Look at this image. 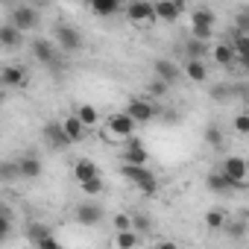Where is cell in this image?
<instances>
[{"label":"cell","instance_id":"1f68e13d","mask_svg":"<svg viewBox=\"0 0 249 249\" xmlns=\"http://www.w3.org/2000/svg\"><path fill=\"white\" fill-rule=\"evenodd\" d=\"M111 223H114V231H132V217L123 214V211H117Z\"/></svg>","mask_w":249,"mask_h":249},{"label":"cell","instance_id":"f35d334b","mask_svg":"<svg viewBox=\"0 0 249 249\" xmlns=\"http://www.w3.org/2000/svg\"><path fill=\"white\" fill-rule=\"evenodd\" d=\"M15 176H21V173H18V164H15V161H6V164H3V179L12 182Z\"/></svg>","mask_w":249,"mask_h":249},{"label":"cell","instance_id":"30bf717a","mask_svg":"<svg viewBox=\"0 0 249 249\" xmlns=\"http://www.w3.org/2000/svg\"><path fill=\"white\" fill-rule=\"evenodd\" d=\"M44 141L53 147V150H68L71 147V138H68V132H65V126H62V120H50V123H44Z\"/></svg>","mask_w":249,"mask_h":249},{"label":"cell","instance_id":"6da1fadb","mask_svg":"<svg viewBox=\"0 0 249 249\" xmlns=\"http://www.w3.org/2000/svg\"><path fill=\"white\" fill-rule=\"evenodd\" d=\"M120 176L126 179V182H132L141 194H147V196H153L156 191H159V179H156V173L150 170V167H138V164H123L120 167Z\"/></svg>","mask_w":249,"mask_h":249},{"label":"cell","instance_id":"e0dca14e","mask_svg":"<svg viewBox=\"0 0 249 249\" xmlns=\"http://www.w3.org/2000/svg\"><path fill=\"white\" fill-rule=\"evenodd\" d=\"M205 185H208L211 194H231V191H237V185H234L223 170H211V173L205 176Z\"/></svg>","mask_w":249,"mask_h":249},{"label":"cell","instance_id":"8d00e7d4","mask_svg":"<svg viewBox=\"0 0 249 249\" xmlns=\"http://www.w3.org/2000/svg\"><path fill=\"white\" fill-rule=\"evenodd\" d=\"M147 229H150V217H144V214H135V217H132V231L144 234Z\"/></svg>","mask_w":249,"mask_h":249},{"label":"cell","instance_id":"7402d4cb","mask_svg":"<svg viewBox=\"0 0 249 249\" xmlns=\"http://www.w3.org/2000/svg\"><path fill=\"white\" fill-rule=\"evenodd\" d=\"M62 126H65V132H68V138H71V144H79L82 138H85V132H88V126L76 117V114H71V117H65L62 120Z\"/></svg>","mask_w":249,"mask_h":249},{"label":"cell","instance_id":"74e56055","mask_svg":"<svg viewBox=\"0 0 249 249\" xmlns=\"http://www.w3.org/2000/svg\"><path fill=\"white\" fill-rule=\"evenodd\" d=\"M167 88H170V85H167V82H161V79H153V82H150V88H147V91H150V94H153V97H164V94H167Z\"/></svg>","mask_w":249,"mask_h":249},{"label":"cell","instance_id":"60d3db41","mask_svg":"<svg viewBox=\"0 0 249 249\" xmlns=\"http://www.w3.org/2000/svg\"><path fill=\"white\" fill-rule=\"evenodd\" d=\"M36 249H62V243H59L56 237H47V240H41Z\"/></svg>","mask_w":249,"mask_h":249},{"label":"cell","instance_id":"cb8c5ba5","mask_svg":"<svg viewBox=\"0 0 249 249\" xmlns=\"http://www.w3.org/2000/svg\"><path fill=\"white\" fill-rule=\"evenodd\" d=\"M24 234H27V240L30 243H41V240H47V237H53V231H50V226H44V223H30L27 229H24Z\"/></svg>","mask_w":249,"mask_h":249},{"label":"cell","instance_id":"52a82bcc","mask_svg":"<svg viewBox=\"0 0 249 249\" xmlns=\"http://www.w3.org/2000/svg\"><path fill=\"white\" fill-rule=\"evenodd\" d=\"M135 126H138V123L126 114V111H114L111 117H108V132L111 135H117V138H135Z\"/></svg>","mask_w":249,"mask_h":249},{"label":"cell","instance_id":"ba28073f","mask_svg":"<svg viewBox=\"0 0 249 249\" xmlns=\"http://www.w3.org/2000/svg\"><path fill=\"white\" fill-rule=\"evenodd\" d=\"M30 50H33V56H36L38 65H44V68H59V56H56V44H53V41L36 38V41L30 44Z\"/></svg>","mask_w":249,"mask_h":249},{"label":"cell","instance_id":"f1b7e54d","mask_svg":"<svg viewBox=\"0 0 249 249\" xmlns=\"http://www.w3.org/2000/svg\"><path fill=\"white\" fill-rule=\"evenodd\" d=\"M205 53H208V44H205V41L188 38V44H185V59H202Z\"/></svg>","mask_w":249,"mask_h":249},{"label":"cell","instance_id":"e575fe53","mask_svg":"<svg viewBox=\"0 0 249 249\" xmlns=\"http://www.w3.org/2000/svg\"><path fill=\"white\" fill-rule=\"evenodd\" d=\"M234 132L237 135H249V111L234 114Z\"/></svg>","mask_w":249,"mask_h":249},{"label":"cell","instance_id":"277c9868","mask_svg":"<svg viewBox=\"0 0 249 249\" xmlns=\"http://www.w3.org/2000/svg\"><path fill=\"white\" fill-rule=\"evenodd\" d=\"M220 170L237 185V191H246V185H249V161H246L243 156H229V159L220 164Z\"/></svg>","mask_w":249,"mask_h":249},{"label":"cell","instance_id":"7c38bea8","mask_svg":"<svg viewBox=\"0 0 249 249\" xmlns=\"http://www.w3.org/2000/svg\"><path fill=\"white\" fill-rule=\"evenodd\" d=\"M147 161H150L147 147H144L138 138H129V141H126V147H123V164H138V167H147Z\"/></svg>","mask_w":249,"mask_h":249},{"label":"cell","instance_id":"7a4b0ae2","mask_svg":"<svg viewBox=\"0 0 249 249\" xmlns=\"http://www.w3.org/2000/svg\"><path fill=\"white\" fill-rule=\"evenodd\" d=\"M214 24H217V15H214L208 6H196V9L191 12V38L208 44L211 36H214Z\"/></svg>","mask_w":249,"mask_h":249},{"label":"cell","instance_id":"603a6c76","mask_svg":"<svg viewBox=\"0 0 249 249\" xmlns=\"http://www.w3.org/2000/svg\"><path fill=\"white\" fill-rule=\"evenodd\" d=\"M141 234L138 231H114L111 237V249H138Z\"/></svg>","mask_w":249,"mask_h":249},{"label":"cell","instance_id":"f546056e","mask_svg":"<svg viewBox=\"0 0 249 249\" xmlns=\"http://www.w3.org/2000/svg\"><path fill=\"white\" fill-rule=\"evenodd\" d=\"M223 231H226L231 240H243V237H246V220H229Z\"/></svg>","mask_w":249,"mask_h":249},{"label":"cell","instance_id":"ee69618b","mask_svg":"<svg viewBox=\"0 0 249 249\" xmlns=\"http://www.w3.org/2000/svg\"><path fill=\"white\" fill-rule=\"evenodd\" d=\"M246 106H249V94H246Z\"/></svg>","mask_w":249,"mask_h":249},{"label":"cell","instance_id":"ffe728a7","mask_svg":"<svg viewBox=\"0 0 249 249\" xmlns=\"http://www.w3.org/2000/svg\"><path fill=\"white\" fill-rule=\"evenodd\" d=\"M0 44H3L6 50H18L24 44V33L15 27V24H0Z\"/></svg>","mask_w":249,"mask_h":249},{"label":"cell","instance_id":"b9f144b4","mask_svg":"<svg viewBox=\"0 0 249 249\" xmlns=\"http://www.w3.org/2000/svg\"><path fill=\"white\" fill-rule=\"evenodd\" d=\"M156 249H179V243H176V240H159Z\"/></svg>","mask_w":249,"mask_h":249},{"label":"cell","instance_id":"d6a6232c","mask_svg":"<svg viewBox=\"0 0 249 249\" xmlns=\"http://www.w3.org/2000/svg\"><path fill=\"white\" fill-rule=\"evenodd\" d=\"M0 214H3V229H0V234H3V240H9L12 237V208L3 205V208H0Z\"/></svg>","mask_w":249,"mask_h":249},{"label":"cell","instance_id":"8fae6325","mask_svg":"<svg viewBox=\"0 0 249 249\" xmlns=\"http://www.w3.org/2000/svg\"><path fill=\"white\" fill-rule=\"evenodd\" d=\"M153 71H156V79H161V82H167V85H173V82H179V79L185 76V71H182L173 59H156V62H153Z\"/></svg>","mask_w":249,"mask_h":249},{"label":"cell","instance_id":"4316f807","mask_svg":"<svg viewBox=\"0 0 249 249\" xmlns=\"http://www.w3.org/2000/svg\"><path fill=\"white\" fill-rule=\"evenodd\" d=\"M231 47H234L237 59H246V56H249V33H237V30H231Z\"/></svg>","mask_w":249,"mask_h":249},{"label":"cell","instance_id":"d590c367","mask_svg":"<svg viewBox=\"0 0 249 249\" xmlns=\"http://www.w3.org/2000/svg\"><path fill=\"white\" fill-rule=\"evenodd\" d=\"M79 188H82V194L97 196V194L103 191V176H97V179H91V182H85V185H79Z\"/></svg>","mask_w":249,"mask_h":249},{"label":"cell","instance_id":"83f0119b","mask_svg":"<svg viewBox=\"0 0 249 249\" xmlns=\"http://www.w3.org/2000/svg\"><path fill=\"white\" fill-rule=\"evenodd\" d=\"M76 117H79V120L85 123V126L91 129V126H97V120H100V111H97L91 103H82V106L76 108Z\"/></svg>","mask_w":249,"mask_h":249},{"label":"cell","instance_id":"3957f363","mask_svg":"<svg viewBox=\"0 0 249 249\" xmlns=\"http://www.w3.org/2000/svg\"><path fill=\"white\" fill-rule=\"evenodd\" d=\"M53 41L65 53H79L82 50V33L76 27H71V24H56L53 27Z\"/></svg>","mask_w":249,"mask_h":249},{"label":"cell","instance_id":"836d02e7","mask_svg":"<svg viewBox=\"0 0 249 249\" xmlns=\"http://www.w3.org/2000/svg\"><path fill=\"white\" fill-rule=\"evenodd\" d=\"M234 24H237V33H249V6H240L237 9Z\"/></svg>","mask_w":249,"mask_h":249},{"label":"cell","instance_id":"5b68a950","mask_svg":"<svg viewBox=\"0 0 249 249\" xmlns=\"http://www.w3.org/2000/svg\"><path fill=\"white\" fill-rule=\"evenodd\" d=\"M38 6H33V3H18L15 9H12V15H9V24H15L21 33H30V30H36L38 27Z\"/></svg>","mask_w":249,"mask_h":249},{"label":"cell","instance_id":"ab89813d","mask_svg":"<svg viewBox=\"0 0 249 249\" xmlns=\"http://www.w3.org/2000/svg\"><path fill=\"white\" fill-rule=\"evenodd\" d=\"M229 91H231V88H226V85H214V88H211L214 100H226V97H229Z\"/></svg>","mask_w":249,"mask_h":249},{"label":"cell","instance_id":"5bb4252c","mask_svg":"<svg viewBox=\"0 0 249 249\" xmlns=\"http://www.w3.org/2000/svg\"><path fill=\"white\" fill-rule=\"evenodd\" d=\"M15 164H18L21 179H38V176H41V170H44V164H41V159H38L36 153H24Z\"/></svg>","mask_w":249,"mask_h":249},{"label":"cell","instance_id":"d4e9b609","mask_svg":"<svg viewBox=\"0 0 249 249\" xmlns=\"http://www.w3.org/2000/svg\"><path fill=\"white\" fill-rule=\"evenodd\" d=\"M91 12L100 15V18H111V15L120 12V3H117V0H94V3H91Z\"/></svg>","mask_w":249,"mask_h":249},{"label":"cell","instance_id":"44dd1931","mask_svg":"<svg viewBox=\"0 0 249 249\" xmlns=\"http://www.w3.org/2000/svg\"><path fill=\"white\" fill-rule=\"evenodd\" d=\"M182 71H185V76H188L191 82H205V79H208V65H205L202 59H185Z\"/></svg>","mask_w":249,"mask_h":249},{"label":"cell","instance_id":"484cf974","mask_svg":"<svg viewBox=\"0 0 249 249\" xmlns=\"http://www.w3.org/2000/svg\"><path fill=\"white\" fill-rule=\"evenodd\" d=\"M226 223H229V217H226L223 208H211V211H205V226H208L211 231H223Z\"/></svg>","mask_w":249,"mask_h":249},{"label":"cell","instance_id":"d6986e66","mask_svg":"<svg viewBox=\"0 0 249 249\" xmlns=\"http://www.w3.org/2000/svg\"><path fill=\"white\" fill-rule=\"evenodd\" d=\"M211 59H214L220 68H231V65H237V53H234L231 41H220V44H214V47H211Z\"/></svg>","mask_w":249,"mask_h":249},{"label":"cell","instance_id":"7bdbcfd3","mask_svg":"<svg viewBox=\"0 0 249 249\" xmlns=\"http://www.w3.org/2000/svg\"><path fill=\"white\" fill-rule=\"evenodd\" d=\"M237 65H240V68H243V71L249 73V56H246V59H237Z\"/></svg>","mask_w":249,"mask_h":249},{"label":"cell","instance_id":"9c48e42d","mask_svg":"<svg viewBox=\"0 0 249 249\" xmlns=\"http://www.w3.org/2000/svg\"><path fill=\"white\" fill-rule=\"evenodd\" d=\"M126 114L135 120V123H150L156 117V106L147 100V97H132L126 103Z\"/></svg>","mask_w":249,"mask_h":249},{"label":"cell","instance_id":"9a60e30c","mask_svg":"<svg viewBox=\"0 0 249 249\" xmlns=\"http://www.w3.org/2000/svg\"><path fill=\"white\" fill-rule=\"evenodd\" d=\"M71 176H73L79 185H85V182H91V179H97V176H100V167H97L91 159H76V161H73V167H71Z\"/></svg>","mask_w":249,"mask_h":249},{"label":"cell","instance_id":"4fadbf2b","mask_svg":"<svg viewBox=\"0 0 249 249\" xmlns=\"http://www.w3.org/2000/svg\"><path fill=\"white\" fill-rule=\"evenodd\" d=\"M0 79H3L6 88H27L30 82V73L24 65H6L3 71H0Z\"/></svg>","mask_w":249,"mask_h":249},{"label":"cell","instance_id":"4dcf8cb0","mask_svg":"<svg viewBox=\"0 0 249 249\" xmlns=\"http://www.w3.org/2000/svg\"><path fill=\"white\" fill-rule=\"evenodd\" d=\"M205 144L208 147H223V129L217 126V123H208L205 126Z\"/></svg>","mask_w":249,"mask_h":249},{"label":"cell","instance_id":"8992f818","mask_svg":"<svg viewBox=\"0 0 249 249\" xmlns=\"http://www.w3.org/2000/svg\"><path fill=\"white\" fill-rule=\"evenodd\" d=\"M126 18L135 24V27H153L159 24L156 18V3H147V0H135V3L126 6Z\"/></svg>","mask_w":249,"mask_h":249},{"label":"cell","instance_id":"ac0fdd59","mask_svg":"<svg viewBox=\"0 0 249 249\" xmlns=\"http://www.w3.org/2000/svg\"><path fill=\"white\" fill-rule=\"evenodd\" d=\"M182 12H185V3H176V0H159L156 3V18L164 24H173Z\"/></svg>","mask_w":249,"mask_h":249},{"label":"cell","instance_id":"2e32d148","mask_svg":"<svg viewBox=\"0 0 249 249\" xmlns=\"http://www.w3.org/2000/svg\"><path fill=\"white\" fill-rule=\"evenodd\" d=\"M76 223H82V226H97V223H103V208L97 205V202H82V205H76Z\"/></svg>","mask_w":249,"mask_h":249}]
</instances>
